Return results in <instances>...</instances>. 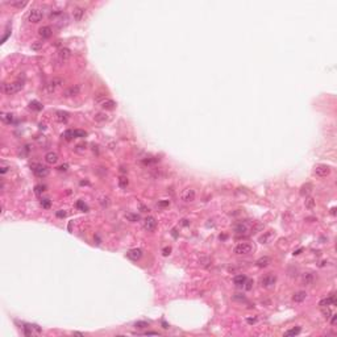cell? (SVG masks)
<instances>
[{"mask_svg":"<svg viewBox=\"0 0 337 337\" xmlns=\"http://www.w3.org/2000/svg\"><path fill=\"white\" fill-rule=\"evenodd\" d=\"M24 87L23 82H12V83H7L3 86V91L6 95H13L17 94L19 91H21Z\"/></svg>","mask_w":337,"mask_h":337,"instance_id":"1","label":"cell"},{"mask_svg":"<svg viewBox=\"0 0 337 337\" xmlns=\"http://www.w3.org/2000/svg\"><path fill=\"white\" fill-rule=\"evenodd\" d=\"M30 168L38 178H45L49 175V168L46 167V166L41 165V163H32Z\"/></svg>","mask_w":337,"mask_h":337,"instance_id":"2","label":"cell"},{"mask_svg":"<svg viewBox=\"0 0 337 337\" xmlns=\"http://www.w3.org/2000/svg\"><path fill=\"white\" fill-rule=\"evenodd\" d=\"M42 16H44V13H42L41 9H38V8L30 9L29 13H28V21H29V23H35V24L40 23V21L42 20Z\"/></svg>","mask_w":337,"mask_h":337,"instance_id":"3","label":"cell"},{"mask_svg":"<svg viewBox=\"0 0 337 337\" xmlns=\"http://www.w3.org/2000/svg\"><path fill=\"white\" fill-rule=\"evenodd\" d=\"M251 251H253V246H251L250 244H248V242H241V244H238V245L234 248V253H236V254L245 256V254L251 253Z\"/></svg>","mask_w":337,"mask_h":337,"instance_id":"4","label":"cell"},{"mask_svg":"<svg viewBox=\"0 0 337 337\" xmlns=\"http://www.w3.org/2000/svg\"><path fill=\"white\" fill-rule=\"evenodd\" d=\"M314 173H315V175H317V177H320V178L328 177V175L331 174V167L327 165H316L314 168Z\"/></svg>","mask_w":337,"mask_h":337,"instance_id":"5","label":"cell"},{"mask_svg":"<svg viewBox=\"0 0 337 337\" xmlns=\"http://www.w3.org/2000/svg\"><path fill=\"white\" fill-rule=\"evenodd\" d=\"M275 282H277V277L273 274H267L261 279V286L265 289H271V287H274Z\"/></svg>","mask_w":337,"mask_h":337,"instance_id":"6","label":"cell"},{"mask_svg":"<svg viewBox=\"0 0 337 337\" xmlns=\"http://www.w3.org/2000/svg\"><path fill=\"white\" fill-rule=\"evenodd\" d=\"M195 196H196V192H195L194 189H186V190H183L182 194H180L182 200H183V202H186V203H191V202H194Z\"/></svg>","mask_w":337,"mask_h":337,"instance_id":"7","label":"cell"},{"mask_svg":"<svg viewBox=\"0 0 337 337\" xmlns=\"http://www.w3.org/2000/svg\"><path fill=\"white\" fill-rule=\"evenodd\" d=\"M63 84V80L61 79V78H53L52 80H49L48 84H46V90H48V92H53L55 91V90L58 88V87H61Z\"/></svg>","mask_w":337,"mask_h":337,"instance_id":"8","label":"cell"},{"mask_svg":"<svg viewBox=\"0 0 337 337\" xmlns=\"http://www.w3.org/2000/svg\"><path fill=\"white\" fill-rule=\"evenodd\" d=\"M80 91H82V87H80V84H74V86L69 87V88H66L65 91H63V96H65V97L77 96V95L80 94Z\"/></svg>","mask_w":337,"mask_h":337,"instance_id":"9","label":"cell"},{"mask_svg":"<svg viewBox=\"0 0 337 337\" xmlns=\"http://www.w3.org/2000/svg\"><path fill=\"white\" fill-rule=\"evenodd\" d=\"M144 228L148 232H154L155 228H157V220H155L154 217L148 216L145 220H144Z\"/></svg>","mask_w":337,"mask_h":337,"instance_id":"10","label":"cell"},{"mask_svg":"<svg viewBox=\"0 0 337 337\" xmlns=\"http://www.w3.org/2000/svg\"><path fill=\"white\" fill-rule=\"evenodd\" d=\"M57 55H58V59L63 63V62H67V61H69V58L71 57V52H70V49H67V48H61L59 50H58Z\"/></svg>","mask_w":337,"mask_h":337,"instance_id":"11","label":"cell"},{"mask_svg":"<svg viewBox=\"0 0 337 337\" xmlns=\"http://www.w3.org/2000/svg\"><path fill=\"white\" fill-rule=\"evenodd\" d=\"M126 257L132 261H138L142 257V250H141L140 248L131 249V250H128V253H126Z\"/></svg>","mask_w":337,"mask_h":337,"instance_id":"12","label":"cell"},{"mask_svg":"<svg viewBox=\"0 0 337 337\" xmlns=\"http://www.w3.org/2000/svg\"><path fill=\"white\" fill-rule=\"evenodd\" d=\"M38 35H40V37H42V40H46V38H50L53 35V29L50 28V26H41L40 29H38Z\"/></svg>","mask_w":337,"mask_h":337,"instance_id":"13","label":"cell"},{"mask_svg":"<svg viewBox=\"0 0 337 337\" xmlns=\"http://www.w3.org/2000/svg\"><path fill=\"white\" fill-rule=\"evenodd\" d=\"M86 15V9L84 8H80V7H75L73 9V17H74L75 21H80Z\"/></svg>","mask_w":337,"mask_h":337,"instance_id":"14","label":"cell"},{"mask_svg":"<svg viewBox=\"0 0 337 337\" xmlns=\"http://www.w3.org/2000/svg\"><path fill=\"white\" fill-rule=\"evenodd\" d=\"M274 237H275V232L267 231V232H265V233H263L262 236L260 237V242L261 244H269Z\"/></svg>","mask_w":337,"mask_h":337,"instance_id":"15","label":"cell"},{"mask_svg":"<svg viewBox=\"0 0 337 337\" xmlns=\"http://www.w3.org/2000/svg\"><path fill=\"white\" fill-rule=\"evenodd\" d=\"M58 160H59V157H58V154L54 153V151H49L45 155V161L49 165H55V163L58 162Z\"/></svg>","mask_w":337,"mask_h":337,"instance_id":"16","label":"cell"},{"mask_svg":"<svg viewBox=\"0 0 337 337\" xmlns=\"http://www.w3.org/2000/svg\"><path fill=\"white\" fill-rule=\"evenodd\" d=\"M332 304H336V296L334 295H331V296L328 298H324V299H321L319 302V306L323 308V307H328V306H332Z\"/></svg>","mask_w":337,"mask_h":337,"instance_id":"17","label":"cell"},{"mask_svg":"<svg viewBox=\"0 0 337 337\" xmlns=\"http://www.w3.org/2000/svg\"><path fill=\"white\" fill-rule=\"evenodd\" d=\"M249 229H250V225H249L248 223H240V224H237V225L234 227V231L237 232V233H240V234H245V233H248L249 232Z\"/></svg>","mask_w":337,"mask_h":337,"instance_id":"18","label":"cell"},{"mask_svg":"<svg viewBox=\"0 0 337 337\" xmlns=\"http://www.w3.org/2000/svg\"><path fill=\"white\" fill-rule=\"evenodd\" d=\"M315 280V275L312 274V273H306V274H303L302 277V283L304 286H311L312 283H314Z\"/></svg>","mask_w":337,"mask_h":337,"instance_id":"19","label":"cell"},{"mask_svg":"<svg viewBox=\"0 0 337 337\" xmlns=\"http://www.w3.org/2000/svg\"><path fill=\"white\" fill-rule=\"evenodd\" d=\"M55 120L58 123H66V121L69 120V113L63 111H57L55 112Z\"/></svg>","mask_w":337,"mask_h":337,"instance_id":"20","label":"cell"},{"mask_svg":"<svg viewBox=\"0 0 337 337\" xmlns=\"http://www.w3.org/2000/svg\"><path fill=\"white\" fill-rule=\"evenodd\" d=\"M306 298H307L306 291H298L292 295V300H294L295 303H302L303 300H306Z\"/></svg>","mask_w":337,"mask_h":337,"instance_id":"21","label":"cell"},{"mask_svg":"<svg viewBox=\"0 0 337 337\" xmlns=\"http://www.w3.org/2000/svg\"><path fill=\"white\" fill-rule=\"evenodd\" d=\"M270 262H271V260L269 257H261L256 261V265H257L258 267H267V266L270 265Z\"/></svg>","mask_w":337,"mask_h":337,"instance_id":"22","label":"cell"},{"mask_svg":"<svg viewBox=\"0 0 337 337\" xmlns=\"http://www.w3.org/2000/svg\"><path fill=\"white\" fill-rule=\"evenodd\" d=\"M311 191H312L311 183H306V184H303V186L300 187V195H302V196H308V195L311 194Z\"/></svg>","mask_w":337,"mask_h":337,"instance_id":"23","label":"cell"},{"mask_svg":"<svg viewBox=\"0 0 337 337\" xmlns=\"http://www.w3.org/2000/svg\"><path fill=\"white\" fill-rule=\"evenodd\" d=\"M245 280H246V277L244 274H238V275H236V277L233 278V283L237 286V287H241V286H244Z\"/></svg>","mask_w":337,"mask_h":337,"instance_id":"24","label":"cell"},{"mask_svg":"<svg viewBox=\"0 0 337 337\" xmlns=\"http://www.w3.org/2000/svg\"><path fill=\"white\" fill-rule=\"evenodd\" d=\"M102 107H103L104 109H113L115 107H116V103H115L112 99H104V102L102 103Z\"/></svg>","mask_w":337,"mask_h":337,"instance_id":"25","label":"cell"},{"mask_svg":"<svg viewBox=\"0 0 337 337\" xmlns=\"http://www.w3.org/2000/svg\"><path fill=\"white\" fill-rule=\"evenodd\" d=\"M29 108L38 112V111H41V109L44 108V106L40 103V102H37V100H32L30 103H29Z\"/></svg>","mask_w":337,"mask_h":337,"instance_id":"26","label":"cell"},{"mask_svg":"<svg viewBox=\"0 0 337 337\" xmlns=\"http://www.w3.org/2000/svg\"><path fill=\"white\" fill-rule=\"evenodd\" d=\"M1 120H3L6 124L13 123V115H11V113H3V115H1Z\"/></svg>","mask_w":337,"mask_h":337,"instance_id":"27","label":"cell"},{"mask_svg":"<svg viewBox=\"0 0 337 337\" xmlns=\"http://www.w3.org/2000/svg\"><path fill=\"white\" fill-rule=\"evenodd\" d=\"M315 206H316V200L314 199V198H308V199L306 200V208L307 209H314Z\"/></svg>","mask_w":337,"mask_h":337,"instance_id":"28","label":"cell"},{"mask_svg":"<svg viewBox=\"0 0 337 337\" xmlns=\"http://www.w3.org/2000/svg\"><path fill=\"white\" fill-rule=\"evenodd\" d=\"M300 331H302V328H300V327H296V328L289 329V331L285 333V336H296V334L300 333Z\"/></svg>","mask_w":337,"mask_h":337,"instance_id":"29","label":"cell"},{"mask_svg":"<svg viewBox=\"0 0 337 337\" xmlns=\"http://www.w3.org/2000/svg\"><path fill=\"white\" fill-rule=\"evenodd\" d=\"M42 46H44V42L42 41H36V42H33L32 44V50H36V52H38V50H41L42 49Z\"/></svg>","mask_w":337,"mask_h":337,"instance_id":"30","label":"cell"},{"mask_svg":"<svg viewBox=\"0 0 337 337\" xmlns=\"http://www.w3.org/2000/svg\"><path fill=\"white\" fill-rule=\"evenodd\" d=\"M86 136H87L86 131H82V129H75V131H74V137L83 138V137H86Z\"/></svg>","mask_w":337,"mask_h":337,"instance_id":"31","label":"cell"},{"mask_svg":"<svg viewBox=\"0 0 337 337\" xmlns=\"http://www.w3.org/2000/svg\"><path fill=\"white\" fill-rule=\"evenodd\" d=\"M149 327V323H146V321H136L134 323V328H137V329H145Z\"/></svg>","mask_w":337,"mask_h":337,"instance_id":"32","label":"cell"},{"mask_svg":"<svg viewBox=\"0 0 337 337\" xmlns=\"http://www.w3.org/2000/svg\"><path fill=\"white\" fill-rule=\"evenodd\" d=\"M11 4V7H16V8H24V7L28 4V1H12V3H9Z\"/></svg>","mask_w":337,"mask_h":337,"instance_id":"33","label":"cell"},{"mask_svg":"<svg viewBox=\"0 0 337 337\" xmlns=\"http://www.w3.org/2000/svg\"><path fill=\"white\" fill-rule=\"evenodd\" d=\"M99 203L103 207H108L109 206V198L108 196H100L99 198Z\"/></svg>","mask_w":337,"mask_h":337,"instance_id":"34","label":"cell"},{"mask_svg":"<svg viewBox=\"0 0 337 337\" xmlns=\"http://www.w3.org/2000/svg\"><path fill=\"white\" fill-rule=\"evenodd\" d=\"M94 119H95V121H106L107 120V115H104V113H96L94 116Z\"/></svg>","mask_w":337,"mask_h":337,"instance_id":"35","label":"cell"},{"mask_svg":"<svg viewBox=\"0 0 337 337\" xmlns=\"http://www.w3.org/2000/svg\"><path fill=\"white\" fill-rule=\"evenodd\" d=\"M128 183L129 182H128V179H126L125 177H121L120 179H119V186H120L121 189H125V187L128 186Z\"/></svg>","mask_w":337,"mask_h":337,"instance_id":"36","label":"cell"},{"mask_svg":"<svg viewBox=\"0 0 337 337\" xmlns=\"http://www.w3.org/2000/svg\"><path fill=\"white\" fill-rule=\"evenodd\" d=\"M63 137H65L66 140H71V138H74V131H66L65 133H63Z\"/></svg>","mask_w":337,"mask_h":337,"instance_id":"37","label":"cell"},{"mask_svg":"<svg viewBox=\"0 0 337 337\" xmlns=\"http://www.w3.org/2000/svg\"><path fill=\"white\" fill-rule=\"evenodd\" d=\"M321 312H323V316H324V317H325V319H327V320H329V317H331L332 312H331V311H329V309H328V308H327V307H323V311H321Z\"/></svg>","mask_w":337,"mask_h":337,"instance_id":"38","label":"cell"},{"mask_svg":"<svg viewBox=\"0 0 337 337\" xmlns=\"http://www.w3.org/2000/svg\"><path fill=\"white\" fill-rule=\"evenodd\" d=\"M126 219H128V220H131V221H133V223H134V221L140 220V216H138V215H131V213H128V215H126Z\"/></svg>","mask_w":337,"mask_h":337,"instance_id":"39","label":"cell"},{"mask_svg":"<svg viewBox=\"0 0 337 337\" xmlns=\"http://www.w3.org/2000/svg\"><path fill=\"white\" fill-rule=\"evenodd\" d=\"M57 170H58V171H63V173H65V171H67V170H69V165H67V163H63V165L58 166Z\"/></svg>","mask_w":337,"mask_h":337,"instance_id":"40","label":"cell"},{"mask_svg":"<svg viewBox=\"0 0 337 337\" xmlns=\"http://www.w3.org/2000/svg\"><path fill=\"white\" fill-rule=\"evenodd\" d=\"M244 285H245V289L246 290H251V289H253V280H250V279H246Z\"/></svg>","mask_w":337,"mask_h":337,"instance_id":"41","label":"cell"},{"mask_svg":"<svg viewBox=\"0 0 337 337\" xmlns=\"http://www.w3.org/2000/svg\"><path fill=\"white\" fill-rule=\"evenodd\" d=\"M35 190H36V194L40 195L41 192L45 191V186H36V187H35Z\"/></svg>","mask_w":337,"mask_h":337,"instance_id":"42","label":"cell"},{"mask_svg":"<svg viewBox=\"0 0 337 337\" xmlns=\"http://www.w3.org/2000/svg\"><path fill=\"white\" fill-rule=\"evenodd\" d=\"M233 299H234V300H240V302H242V300H246V299H245V296H242L241 294H234V295H233Z\"/></svg>","mask_w":337,"mask_h":337,"instance_id":"43","label":"cell"},{"mask_svg":"<svg viewBox=\"0 0 337 337\" xmlns=\"http://www.w3.org/2000/svg\"><path fill=\"white\" fill-rule=\"evenodd\" d=\"M77 206L79 207V208L82 209V211H87V209H88V208H87V206H86V204H84V203H83V202H78V204H77Z\"/></svg>","mask_w":337,"mask_h":337,"instance_id":"44","label":"cell"},{"mask_svg":"<svg viewBox=\"0 0 337 337\" xmlns=\"http://www.w3.org/2000/svg\"><path fill=\"white\" fill-rule=\"evenodd\" d=\"M41 206L45 207V208H49V207H50V202H49V199L42 200V202H41Z\"/></svg>","mask_w":337,"mask_h":337,"instance_id":"45","label":"cell"},{"mask_svg":"<svg viewBox=\"0 0 337 337\" xmlns=\"http://www.w3.org/2000/svg\"><path fill=\"white\" fill-rule=\"evenodd\" d=\"M144 334H146V336H158V332H154V331H148V332H145Z\"/></svg>","mask_w":337,"mask_h":337,"instance_id":"46","label":"cell"},{"mask_svg":"<svg viewBox=\"0 0 337 337\" xmlns=\"http://www.w3.org/2000/svg\"><path fill=\"white\" fill-rule=\"evenodd\" d=\"M170 251H171V248H170V246H168V248H165L163 249V256H168Z\"/></svg>","mask_w":337,"mask_h":337,"instance_id":"47","label":"cell"},{"mask_svg":"<svg viewBox=\"0 0 337 337\" xmlns=\"http://www.w3.org/2000/svg\"><path fill=\"white\" fill-rule=\"evenodd\" d=\"M57 216L58 217H65L66 216V212L65 211H58L57 212Z\"/></svg>","mask_w":337,"mask_h":337,"instance_id":"48","label":"cell"},{"mask_svg":"<svg viewBox=\"0 0 337 337\" xmlns=\"http://www.w3.org/2000/svg\"><path fill=\"white\" fill-rule=\"evenodd\" d=\"M7 170H8V167H7V166H4V163H3V166H1V170H0V173H1V174H4V173H7Z\"/></svg>","mask_w":337,"mask_h":337,"instance_id":"49","label":"cell"},{"mask_svg":"<svg viewBox=\"0 0 337 337\" xmlns=\"http://www.w3.org/2000/svg\"><path fill=\"white\" fill-rule=\"evenodd\" d=\"M336 320H337V315H333V317H332V320H331L332 325H334V324H336Z\"/></svg>","mask_w":337,"mask_h":337,"instance_id":"50","label":"cell"},{"mask_svg":"<svg viewBox=\"0 0 337 337\" xmlns=\"http://www.w3.org/2000/svg\"><path fill=\"white\" fill-rule=\"evenodd\" d=\"M246 321H248L249 324H254L256 323V319H246Z\"/></svg>","mask_w":337,"mask_h":337,"instance_id":"51","label":"cell"},{"mask_svg":"<svg viewBox=\"0 0 337 337\" xmlns=\"http://www.w3.org/2000/svg\"><path fill=\"white\" fill-rule=\"evenodd\" d=\"M302 251H303V249H298V250H295V251H294V256H298V254H300Z\"/></svg>","mask_w":337,"mask_h":337,"instance_id":"52","label":"cell"},{"mask_svg":"<svg viewBox=\"0 0 337 337\" xmlns=\"http://www.w3.org/2000/svg\"><path fill=\"white\" fill-rule=\"evenodd\" d=\"M160 206H163V207H165V206H168V202H161Z\"/></svg>","mask_w":337,"mask_h":337,"instance_id":"53","label":"cell"},{"mask_svg":"<svg viewBox=\"0 0 337 337\" xmlns=\"http://www.w3.org/2000/svg\"><path fill=\"white\" fill-rule=\"evenodd\" d=\"M331 213H332V215H336V208H334V207L331 209Z\"/></svg>","mask_w":337,"mask_h":337,"instance_id":"54","label":"cell"}]
</instances>
